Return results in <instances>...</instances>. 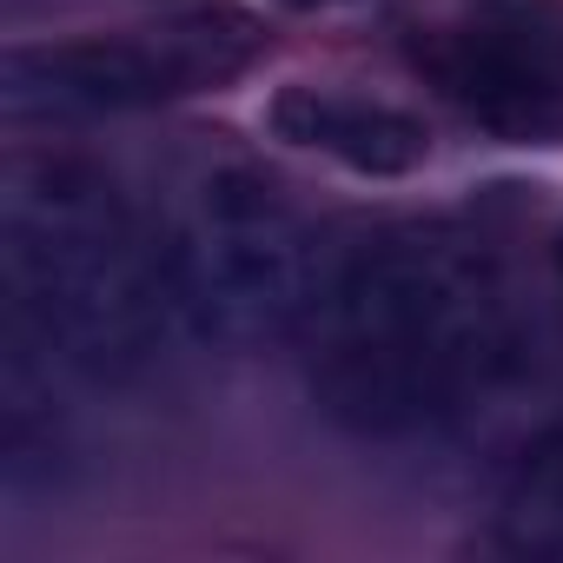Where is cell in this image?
I'll list each match as a JSON object with an SVG mask.
<instances>
[{
	"label": "cell",
	"mask_w": 563,
	"mask_h": 563,
	"mask_svg": "<svg viewBox=\"0 0 563 563\" xmlns=\"http://www.w3.org/2000/svg\"><path fill=\"white\" fill-rule=\"evenodd\" d=\"M0 278L14 325L113 378L153 352L166 299L159 239L87 159H14L0 192Z\"/></svg>",
	"instance_id": "obj_2"
},
{
	"label": "cell",
	"mask_w": 563,
	"mask_h": 563,
	"mask_svg": "<svg viewBox=\"0 0 563 563\" xmlns=\"http://www.w3.org/2000/svg\"><path fill=\"white\" fill-rule=\"evenodd\" d=\"M179 192L186 199L159 239L173 312L219 345H258L299 325L319 292L312 245L286 192L245 159H212Z\"/></svg>",
	"instance_id": "obj_3"
},
{
	"label": "cell",
	"mask_w": 563,
	"mask_h": 563,
	"mask_svg": "<svg viewBox=\"0 0 563 563\" xmlns=\"http://www.w3.org/2000/svg\"><path fill=\"white\" fill-rule=\"evenodd\" d=\"M550 258H556V272H563V232H556V245H550Z\"/></svg>",
	"instance_id": "obj_9"
},
{
	"label": "cell",
	"mask_w": 563,
	"mask_h": 563,
	"mask_svg": "<svg viewBox=\"0 0 563 563\" xmlns=\"http://www.w3.org/2000/svg\"><path fill=\"white\" fill-rule=\"evenodd\" d=\"M272 133L312 146L365 179H405L431 159V133L418 113L385 107V100H358V93H325V87H286L265 107Z\"/></svg>",
	"instance_id": "obj_6"
},
{
	"label": "cell",
	"mask_w": 563,
	"mask_h": 563,
	"mask_svg": "<svg viewBox=\"0 0 563 563\" xmlns=\"http://www.w3.org/2000/svg\"><path fill=\"white\" fill-rule=\"evenodd\" d=\"M510 543L563 556V438L543 444L510 490Z\"/></svg>",
	"instance_id": "obj_7"
},
{
	"label": "cell",
	"mask_w": 563,
	"mask_h": 563,
	"mask_svg": "<svg viewBox=\"0 0 563 563\" xmlns=\"http://www.w3.org/2000/svg\"><path fill=\"white\" fill-rule=\"evenodd\" d=\"M278 8H292V14H325V8H345V0H278Z\"/></svg>",
	"instance_id": "obj_8"
},
{
	"label": "cell",
	"mask_w": 563,
	"mask_h": 563,
	"mask_svg": "<svg viewBox=\"0 0 563 563\" xmlns=\"http://www.w3.org/2000/svg\"><path fill=\"white\" fill-rule=\"evenodd\" d=\"M438 87L510 146H563V0H471L424 47Z\"/></svg>",
	"instance_id": "obj_5"
},
{
	"label": "cell",
	"mask_w": 563,
	"mask_h": 563,
	"mask_svg": "<svg viewBox=\"0 0 563 563\" xmlns=\"http://www.w3.org/2000/svg\"><path fill=\"white\" fill-rule=\"evenodd\" d=\"M312 306V385L352 431H411L477 391L510 352L504 292L484 258L431 232L365 245Z\"/></svg>",
	"instance_id": "obj_1"
},
{
	"label": "cell",
	"mask_w": 563,
	"mask_h": 563,
	"mask_svg": "<svg viewBox=\"0 0 563 563\" xmlns=\"http://www.w3.org/2000/svg\"><path fill=\"white\" fill-rule=\"evenodd\" d=\"M252 47L258 34L232 14H192L153 34H120V41L14 47L8 67H0V107H8V120L140 113V107L232 80L252 60Z\"/></svg>",
	"instance_id": "obj_4"
}]
</instances>
